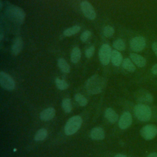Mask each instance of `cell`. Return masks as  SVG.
Returning a JSON list of instances; mask_svg holds the SVG:
<instances>
[{
  "label": "cell",
  "mask_w": 157,
  "mask_h": 157,
  "mask_svg": "<svg viewBox=\"0 0 157 157\" xmlns=\"http://www.w3.org/2000/svg\"><path fill=\"white\" fill-rule=\"evenodd\" d=\"M134 114L141 121H148L151 117V110L149 106L144 104H139L134 107Z\"/></svg>",
  "instance_id": "cell-3"
},
{
  "label": "cell",
  "mask_w": 157,
  "mask_h": 157,
  "mask_svg": "<svg viewBox=\"0 0 157 157\" xmlns=\"http://www.w3.org/2000/svg\"><path fill=\"white\" fill-rule=\"evenodd\" d=\"M47 136V131L45 128H41L37 131L34 136V140L36 141H42L44 140Z\"/></svg>",
  "instance_id": "cell-22"
},
{
  "label": "cell",
  "mask_w": 157,
  "mask_h": 157,
  "mask_svg": "<svg viewBox=\"0 0 157 157\" xmlns=\"http://www.w3.org/2000/svg\"><path fill=\"white\" fill-rule=\"evenodd\" d=\"M114 34V29L111 26L107 25L104 28L103 34L106 37H110Z\"/></svg>",
  "instance_id": "cell-27"
},
{
  "label": "cell",
  "mask_w": 157,
  "mask_h": 157,
  "mask_svg": "<svg viewBox=\"0 0 157 157\" xmlns=\"http://www.w3.org/2000/svg\"><path fill=\"white\" fill-rule=\"evenodd\" d=\"M110 60L113 66H119L123 62V57L118 50H113L111 54Z\"/></svg>",
  "instance_id": "cell-16"
},
{
  "label": "cell",
  "mask_w": 157,
  "mask_h": 157,
  "mask_svg": "<svg viewBox=\"0 0 157 157\" xmlns=\"http://www.w3.org/2000/svg\"><path fill=\"white\" fill-rule=\"evenodd\" d=\"M58 66L61 71L64 73L70 72V66L67 62L63 58H60L58 60Z\"/></svg>",
  "instance_id": "cell-20"
},
{
  "label": "cell",
  "mask_w": 157,
  "mask_h": 157,
  "mask_svg": "<svg viewBox=\"0 0 157 157\" xmlns=\"http://www.w3.org/2000/svg\"><path fill=\"white\" fill-rule=\"evenodd\" d=\"M122 66L124 69L131 72H133L136 70V66L134 63L129 58H128L123 60Z\"/></svg>",
  "instance_id": "cell-18"
},
{
  "label": "cell",
  "mask_w": 157,
  "mask_h": 157,
  "mask_svg": "<svg viewBox=\"0 0 157 157\" xmlns=\"http://www.w3.org/2000/svg\"><path fill=\"white\" fill-rule=\"evenodd\" d=\"M141 136L145 140H151L157 135V126L154 124H147L140 130Z\"/></svg>",
  "instance_id": "cell-8"
},
{
  "label": "cell",
  "mask_w": 157,
  "mask_h": 157,
  "mask_svg": "<svg viewBox=\"0 0 157 157\" xmlns=\"http://www.w3.org/2000/svg\"><path fill=\"white\" fill-rule=\"evenodd\" d=\"M82 119L79 116H74L67 121L64 127V132L67 136L75 133L81 127Z\"/></svg>",
  "instance_id": "cell-4"
},
{
  "label": "cell",
  "mask_w": 157,
  "mask_h": 157,
  "mask_svg": "<svg viewBox=\"0 0 157 157\" xmlns=\"http://www.w3.org/2000/svg\"><path fill=\"white\" fill-rule=\"evenodd\" d=\"M131 49L135 52L142 51L146 45L145 39L143 36H136L133 37L129 43Z\"/></svg>",
  "instance_id": "cell-7"
},
{
  "label": "cell",
  "mask_w": 157,
  "mask_h": 157,
  "mask_svg": "<svg viewBox=\"0 0 157 157\" xmlns=\"http://www.w3.org/2000/svg\"><path fill=\"white\" fill-rule=\"evenodd\" d=\"M91 32L89 30H86L84 32H83L80 36V39L83 42H86L88 38L91 36Z\"/></svg>",
  "instance_id": "cell-28"
},
{
  "label": "cell",
  "mask_w": 157,
  "mask_h": 157,
  "mask_svg": "<svg viewBox=\"0 0 157 157\" xmlns=\"http://www.w3.org/2000/svg\"><path fill=\"white\" fill-rule=\"evenodd\" d=\"M7 17L14 23L22 24L25 19V13L20 7L9 4L5 10Z\"/></svg>",
  "instance_id": "cell-2"
},
{
  "label": "cell",
  "mask_w": 157,
  "mask_h": 157,
  "mask_svg": "<svg viewBox=\"0 0 157 157\" xmlns=\"http://www.w3.org/2000/svg\"><path fill=\"white\" fill-rule=\"evenodd\" d=\"M105 118L111 123H115L117 120L118 116L117 113L111 108H107L104 112Z\"/></svg>",
  "instance_id": "cell-17"
},
{
  "label": "cell",
  "mask_w": 157,
  "mask_h": 157,
  "mask_svg": "<svg viewBox=\"0 0 157 157\" xmlns=\"http://www.w3.org/2000/svg\"><path fill=\"white\" fill-rule=\"evenodd\" d=\"M23 47V41L21 37H18L15 40L12 47V53L14 56L18 55L22 50Z\"/></svg>",
  "instance_id": "cell-12"
},
{
  "label": "cell",
  "mask_w": 157,
  "mask_h": 157,
  "mask_svg": "<svg viewBox=\"0 0 157 157\" xmlns=\"http://www.w3.org/2000/svg\"><path fill=\"white\" fill-rule=\"evenodd\" d=\"M55 115V110L53 107H48L42 110L40 113V118L42 121H49Z\"/></svg>",
  "instance_id": "cell-13"
},
{
  "label": "cell",
  "mask_w": 157,
  "mask_h": 157,
  "mask_svg": "<svg viewBox=\"0 0 157 157\" xmlns=\"http://www.w3.org/2000/svg\"><path fill=\"white\" fill-rule=\"evenodd\" d=\"M112 48L108 44H103L99 51V58L102 64L107 66L109 63L112 54Z\"/></svg>",
  "instance_id": "cell-5"
},
{
  "label": "cell",
  "mask_w": 157,
  "mask_h": 157,
  "mask_svg": "<svg viewBox=\"0 0 157 157\" xmlns=\"http://www.w3.org/2000/svg\"><path fill=\"white\" fill-rule=\"evenodd\" d=\"M81 51L79 48L74 47L71 54V60L73 63H77L81 58Z\"/></svg>",
  "instance_id": "cell-19"
},
{
  "label": "cell",
  "mask_w": 157,
  "mask_h": 157,
  "mask_svg": "<svg viewBox=\"0 0 157 157\" xmlns=\"http://www.w3.org/2000/svg\"><path fill=\"white\" fill-rule=\"evenodd\" d=\"M81 10L84 15V16L89 20H94L96 17V12L92 6V5L86 1H83L80 4Z\"/></svg>",
  "instance_id": "cell-9"
},
{
  "label": "cell",
  "mask_w": 157,
  "mask_h": 157,
  "mask_svg": "<svg viewBox=\"0 0 157 157\" xmlns=\"http://www.w3.org/2000/svg\"><path fill=\"white\" fill-rule=\"evenodd\" d=\"M147 157H157V153L156 152L151 153L147 156Z\"/></svg>",
  "instance_id": "cell-32"
},
{
  "label": "cell",
  "mask_w": 157,
  "mask_h": 157,
  "mask_svg": "<svg viewBox=\"0 0 157 157\" xmlns=\"http://www.w3.org/2000/svg\"><path fill=\"white\" fill-rule=\"evenodd\" d=\"M55 83H56V87L61 90H66L69 86V85L66 81H65L64 80H61L59 78H56L55 79Z\"/></svg>",
  "instance_id": "cell-26"
},
{
  "label": "cell",
  "mask_w": 157,
  "mask_h": 157,
  "mask_svg": "<svg viewBox=\"0 0 157 157\" xmlns=\"http://www.w3.org/2000/svg\"><path fill=\"white\" fill-rule=\"evenodd\" d=\"M74 98H75V101L80 106H85L88 103L87 99L82 94H81L80 93L76 94L74 96Z\"/></svg>",
  "instance_id": "cell-25"
},
{
  "label": "cell",
  "mask_w": 157,
  "mask_h": 157,
  "mask_svg": "<svg viewBox=\"0 0 157 157\" xmlns=\"http://www.w3.org/2000/svg\"><path fill=\"white\" fill-rule=\"evenodd\" d=\"M105 83V80L102 77L95 74L88 79L86 83V91L91 94H99L103 90Z\"/></svg>",
  "instance_id": "cell-1"
},
{
  "label": "cell",
  "mask_w": 157,
  "mask_h": 157,
  "mask_svg": "<svg viewBox=\"0 0 157 157\" xmlns=\"http://www.w3.org/2000/svg\"><path fill=\"white\" fill-rule=\"evenodd\" d=\"M113 47L115 48V50H118V51H123L126 48V45L124 42L121 39H118L115 40L113 42Z\"/></svg>",
  "instance_id": "cell-24"
},
{
  "label": "cell",
  "mask_w": 157,
  "mask_h": 157,
  "mask_svg": "<svg viewBox=\"0 0 157 157\" xmlns=\"http://www.w3.org/2000/svg\"><path fill=\"white\" fill-rule=\"evenodd\" d=\"M130 58L134 64L139 67H143L146 65V59L144 57L139 54L136 53H130Z\"/></svg>",
  "instance_id": "cell-14"
},
{
  "label": "cell",
  "mask_w": 157,
  "mask_h": 157,
  "mask_svg": "<svg viewBox=\"0 0 157 157\" xmlns=\"http://www.w3.org/2000/svg\"><path fill=\"white\" fill-rule=\"evenodd\" d=\"M151 72L154 75H157V64L153 65L151 67Z\"/></svg>",
  "instance_id": "cell-31"
},
{
  "label": "cell",
  "mask_w": 157,
  "mask_h": 157,
  "mask_svg": "<svg viewBox=\"0 0 157 157\" xmlns=\"http://www.w3.org/2000/svg\"><path fill=\"white\" fill-rule=\"evenodd\" d=\"M90 136L93 140H102L105 137V133L103 129L100 127H96L91 130Z\"/></svg>",
  "instance_id": "cell-15"
},
{
  "label": "cell",
  "mask_w": 157,
  "mask_h": 157,
  "mask_svg": "<svg viewBox=\"0 0 157 157\" xmlns=\"http://www.w3.org/2000/svg\"><path fill=\"white\" fill-rule=\"evenodd\" d=\"M0 84L4 90L8 91H11L15 88V82L13 78L2 71L0 72Z\"/></svg>",
  "instance_id": "cell-6"
},
{
  "label": "cell",
  "mask_w": 157,
  "mask_h": 157,
  "mask_svg": "<svg viewBox=\"0 0 157 157\" xmlns=\"http://www.w3.org/2000/svg\"><path fill=\"white\" fill-rule=\"evenodd\" d=\"M80 26L78 25H75L71 28H67L63 31V35L66 37H69L77 34L80 30Z\"/></svg>",
  "instance_id": "cell-21"
},
{
  "label": "cell",
  "mask_w": 157,
  "mask_h": 157,
  "mask_svg": "<svg viewBox=\"0 0 157 157\" xmlns=\"http://www.w3.org/2000/svg\"><path fill=\"white\" fill-rule=\"evenodd\" d=\"M151 48H152L153 52L155 53V55L157 56V42H155L152 44Z\"/></svg>",
  "instance_id": "cell-30"
},
{
  "label": "cell",
  "mask_w": 157,
  "mask_h": 157,
  "mask_svg": "<svg viewBox=\"0 0 157 157\" xmlns=\"http://www.w3.org/2000/svg\"><path fill=\"white\" fill-rule=\"evenodd\" d=\"M132 119L131 113L128 112H124L120 118L118 125L120 129H125L129 128L132 124Z\"/></svg>",
  "instance_id": "cell-10"
},
{
  "label": "cell",
  "mask_w": 157,
  "mask_h": 157,
  "mask_svg": "<svg viewBox=\"0 0 157 157\" xmlns=\"http://www.w3.org/2000/svg\"><path fill=\"white\" fill-rule=\"evenodd\" d=\"M94 53V47L91 46L85 50V56L87 58H90L93 56Z\"/></svg>",
  "instance_id": "cell-29"
},
{
  "label": "cell",
  "mask_w": 157,
  "mask_h": 157,
  "mask_svg": "<svg viewBox=\"0 0 157 157\" xmlns=\"http://www.w3.org/2000/svg\"><path fill=\"white\" fill-rule=\"evenodd\" d=\"M153 99L151 93L145 90H141L137 94V100L140 103H151Z\"/></svg>",
  "instance_id": "cell-11"
},
{
  "label": "cell",
  "mask_w": 157,
  "mask_h": 157,
  "mask_svg": "<svg viewBox=\"0 0 157 157\" xmlns=\"http://www.w3.org/2000/svg\"><path fill=\"white\" fill-rule=\"evenodd\" d=\"M1 10H2V0H1Z\"/></svg>",
  "instance_id": "cell-34"
},
{
  "label": "cell",
  "mask_w": 157,
  "mask_h": 157,
  "mask_svg": "<svg viewBox=\"0 0 157 157\" xmlns=\"http://www.w3.org/2000/svg\"><path fill=\"white\" fill-rule=\"evenodd\" d=\"M62 107L65 112H71L72 108L71 99L69 98H64L62 101Z\"/></svg>",
  "instance_id": "cell-23"
},
{
  "label": "cell",
  "mask_w": 157,
  "mask_h": 157,
  "mask_svg": "<svg viewBox=\"0 0 157 157\" xmlns=\"http://www.w3.org/2000/svg\"><path fill=\"white\" fill-rule=\"evenodd\" d=\"M115 157H128V156L123 154H117L115 156Z\"/></svg>",
  "instance_id": "cell-33"
}]
</instances>
